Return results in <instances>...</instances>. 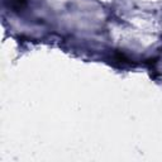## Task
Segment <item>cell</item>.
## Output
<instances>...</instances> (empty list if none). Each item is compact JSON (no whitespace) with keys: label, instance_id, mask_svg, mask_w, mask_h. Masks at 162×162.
Returning a JSON list of instances; mask_svg holds the SVG:
<instances>
[{"label":"cell","instance_id":"6da1fadb","mask_svg":"<svg viewBox=\"0 0 162 162\" xmlns=\"http://www.w3.org/2000/svg\"><path fill=\"white\" fill-rule=\"evenodd\" d=\"M27 4V0H10V5L15 10H19Z\"/></svg>","mask_w":162,"mask_h":162}]
</instances>
